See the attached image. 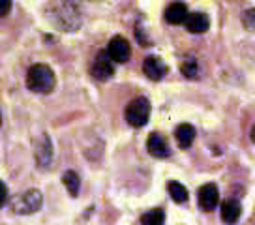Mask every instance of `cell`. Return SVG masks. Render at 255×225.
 I'll use <instances>...</instances> for the list:
<instances>
[{
  "label": "cell",
  "instance_id": "obj_20",
  "mask_svg": "<svg viewBox=\"0 0 255 225\" xmlns=\"http://www.w3.org/2000/svg\"><path fill=\"white\" fill-rule=\"evenodd\" d=\"M135 38H137V41L141 43V45H150V41L146 40V36H144V32H143V28H141V24H137L135 26Z\"/></svg>",
  "mask_w": 255,
  "mask_h": 225
},
{
  "label": "cell",
  "instance_id": "obj_22",
  "mask_svg": "<svg viewBox=\"0 0 255 225\" xmlns=\"http://www.w3.org/2000/svg\"><path fill=\"white\" fill-rule=\"evenodd\" d=\"M11 9V0H0V17L8 15Z\"/></svg>",
  "mask_w": 255,
  "mask_h": 225
},
{
  "label": "cell",
  "instance_id": "obj_23",
  "mask_svg": "<svg viewBox=\"0 0 255 225\" xmlns=\"http://www.w3.org/2000/svg\"><path fill=\"white\" fill-rule=\"evenodd\" d=\"M250 139H252V143L255 145V126L252 128V131H250Z\"/></svg>",
  "mask_w": 255,
  "mask_h": 225
},
{
  "label": "cell",
  "instance_id": "obj_6",
  "mask_svg": "<svg viewBox=\"0 0 255 225\" xmlns=\"http://www.w3.org/2000/svg\"><path fill=\"white\" fill-rule=\"evenodd\" d=\"M146 150L150 152V156L158 158V160H165L171 156V146H169L167 139L158 131L150 133L148 141H146Z\"/></svg>",
  "mask_w": 255,
  "mask_h": 225
},
{
  "label": "cell",
  "instance_id": "obj_13",
  "mask_svg": "<svg viewBox=\"0 0 255 225\" xmlns=\"http://www.w3.org/2000/svg\"><path fill=\"white\" fill-rule=\"evenodd\" d=\"M175 137L180 148H190L195 139V128L191 124H178L175 129Z\"/></svg>",
  "mask_w": 255,
  "mask_h": 225
},
{
  "label": "cell",
  "instance_id": "obj_19",
  "mask_svg": "<svg viewBox=\"0 0 255 225\" xmlns=\"http://www.w3.org/2000/svg\"><path fill=\"white\" fill-rule=\"evenodd\" d=\"M242 21H244V26L248 30H255V8L246 9L242 15Z\"/></svg>",
  "mask_w": 255,
  "mask_h": 225
},
{
  "label": "cell",
  "instance_id": "obj_5",
  "mask_svg": "<svg viewBox=\"0 0 255 225\" xmlns=\"http://www.w3.org/2000/svg\"><path fill=\"white\" fill-rule=\"evenodd\" d=\"M90 73H92V77L98 81L111 79L113 73H115V66H113V58L109 56L107 51H100V53L96 55L94 62L90 66Z\"/></svg>",
  "mask_w": 255,
  "mask_h": 225
},
{
  "label": "cell",
  "instance_id": "obj_1",
  "mask_svg": "<svg viewBox=\"0 0 255 225\" xmlns=\"http://www.w3.org/2000/svg\"><path fill=\"white\" fill-rule=\"evenodd\" d=\"M47 17L56 28L66 32H73L81 26L79 9L73 0H60L56 6L47 8Z\"/></svg>",
  "mask_w": 255,
  "mask_h": 225
},
{
  "label": "cell",
  "instance_id": "obj_3",
  "mask_svg": "<svg viewBox=\"0 0 255 225\" xmlns=\"http://www.w3.org/2000/svg\"><path fill=\"white\" fill-rule=\"evenodd\" d=\"M43 205V195H41L40 190L36 188H30L24 193H21L19 197L13 199V205H11V212L13 214H19V216H28V214H34L38 212Z\"/></svg>",
  "mask_w": 255,
  "mask_h": 225
},
{
  "label": "cell",
  "instance_id": "obj_24",
  "mask_svg": "<svg viewBox=\"0 0 255 225\" xmlns=\"http://www.w3.org/2000/svg\"><path fill=\"white\" fill-rule=\"evenodd\" d=\"M0 126H2V112H0Z\"/></svg>",
  "mask_w": 255,
  "mask_h": 225
},
{
  "label": "cell",
  "instance_id": "obj_12",
  "mask_svg": "<svg viewBox=\"0 0 255 225\" xmlns=\"http://www.w3.org/2000/svg\"><path fill=\"white\" fill-rule=\"evenodd\" d=\"M184 24H186V28H188L191 34H203L208 30L210 19H208V15H205V13H191V15H188V19H186Z\"/></svg>",
  "mask_w": 255,
  "mask_h": 225
},
{
  "label": "cell",
  "instance_id": "obj_4",
  "mask_svg": "<svg viewBox=\"0 0 255 225\" xmlns=\"http://www.w3.org/2000/svg\"><path fill=\"white\" fill-rule=\"evenodd\" d=\"M150 118V100L144 96H139L131 100L126 107V120L133 128H143Z\"/></svg>",
  "mask_w": 255,
  "mask_h": 225
},
{
  "label": "cell",
  "instance_id": "obj_11",
  "mask_svg": "<svg viewBox=\"0 0 255 225\" xmlns=\"http://www.w3.org/2000/svg\"><path fill=\"white\" fill-rule=\"evenodd\" d=\"M188 8H186V4L184 2H173V4H169V8L165 9V21L169 24H180V23H186V19H188Z\"/></svg>",
  "mask_w": 255,
  "mask_h": 225
},
{
  "label": "cell",
  "instance_id": "obj_15",
  "mask_svg": "<svg viewBox=\"0 0 255 225\" xmlns=\"http://www.w3.org/2000/svg\"><path fill=\"white\" fill-rule=\"evenodd\" d=\"M62 182H64L66 190H68V193H70L72 197H77V195H79L81 178L75 171H66V173L62 175Z\"/></svg>",
  "mask_w": 255,
  "mask_h": 225
},
{
  "label": "cell",
  "instance_id": "obj_21",
  "mask_svg": "<svg viewBox=\"0 0 255 225\" xmlns=\"http://www.w3.org/2000/svg\"><path fill=\"white\" fill-rule=\"evenodd\" d=\"M6 203H8V188L0 180V209H2Z\"/></svg>",
  "mask_w": 255,
  "mask_h": 225
},
{
  "label": "cell",
  "instance_id": "obj_14",
  "mask_svg": "<svg viewBox=\"0 0 255 225\" xmlns=\"http://www.w3.org/2000/svg\"><path fill=\"white\" fill-rule=\"evenodd\" d=\"M240 212H242V207L237 199H227L222 205V220L227 224H235L240 218Z\"/></svg>",
  "mask_w": 255,
  "mask_h": 225
},
{
  "label": "cell",
  "instance_id": "obj_8",
  "mask_svg": "<svg viewBox=\"0 0 255 225\" xmlns=\"http://www.w3.org/2000/svg\"><path fill=\"white\" fill-rule=\"evenodd\" d=\"M143 72L150 81H161L169 73V68L158 56H146L143 62Z\"/></svg>",
  "mask_w": 255,
  "mask_h": 225
},
{
  "label": "cell",
  "instance_id": "obj_9",
  "mask_svg": "<svg viewBox=\"0 0 255 225\" xmlns=\"http://www.w3.org/2000/svg\"><path fill=\"white\" fill-rule=\"evenodd\" d=\"M218 203H220V192H218V188L216 184H205L203 188L199 190V207L205 212H210V210H214L218 207Z\"/></svg>",
  "mask_w": 255,
  "mask_h": 225
},
{
  "label": "cell",
  "instance_id": "obj_7",
  "mask_svg": "<svg viewBox=\"0 0 255 225\" xmlns=\"http://www.w3.org/2000/svg\"><path fill=\"white\" fill-rule=\"evenodd\" d=\"M107 53L115 62H128L131 55V47L122 36H115L107 45Z\"/></svg>",
  "mask_w": 255,
  "mask_h": 225
},
{
  "label": "cell",
  "instance_id": "obj_2",
  "mask_svg": "<svg viewBox=\"0 0 255 225\" xmlns=\"http://www.w3.org/2000/svg\"><path fill=\"white\" fill-rule=\"evenodd\" d=\"M55 85L56 77L47 64L30 66V70L26 73V87H28V90L38 92V94H49V92H53Z\"/></svg>",
  "mask_w": 255,
  "mask_h": 225
},
{
  "label": "cell",
  "instance_id": "obj_16",
  "mask_svg": "<svg viewBox=\"0 0 255 225\" xmlns=\"http://www.w3.org/2000/svg\"><path fill=\"white\" fill-rule=\"evenodd\" d=\"M169 190V195H171V199L175 203H186L188 201V190L184 188L180 182H175V180H171L167 186Z\"/></svg>",
  "mask_w": 255,
  "mask_h": 225
},
{
  "label": "cell",
  "instance_id": "obj_10",
  "mask_svg": "<svg viewBox=\"0 0 255 225\" xmlns=\"http://www.w3.org/2000/svg\"><path fill=\"white\" fill-rule=\"evenodd\" d=\"M51 161H53V145H51L49 135L45 133V135H41L38 148H36V163H38V167L45 169L51 165Z\"/></svg>",
  "mask_w": 255,
  "mask_h": 225
},
{
  "label": "cell",
  "instance_id": "obj_17",
  "mask_svg": "<svg viewBox=\"0 0 255 225\" xmlns=\"http://www.w3.org/2000/svg\"><path fill=\"white\" fill-rule=\"evenodd\" d=\"M141 224L143 225H163L165 224V212L161 209H154L150 212H144L141 216Z\"/></svg>",
  "mask_w": 255,
  "mask_h": 225
},
{
  "label": "cell",
  "instance_id": "obj_18",
  "mask_svg": "<svg viewBox=\"0 0 255 225\" xmlns=\"http://www.w3.org/2000/svg\"><path fill=\"white\" fill-rule=\"evenodd\" d=\"M180 72L188 77V79H195L197 75H199V64L195 62V60H186L180 68Z\"/></svg>",
  "mask_w": 255,
  "mask_h": 225
}]
</instances>
